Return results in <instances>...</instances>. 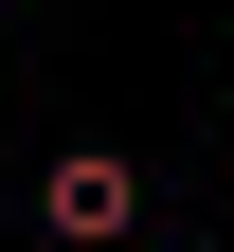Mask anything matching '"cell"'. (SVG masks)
Returning a JSON list of instances; mask_svg holds the SVG:
<instances>
[{
	"instance_id": "6da1fadb",
	"label": "cell",
	"mask_w": 234,
	"mask_h": 252,
	"mask_svg": "<svg viewBox=\"0 0 234 252\" xmlns=\"http://www.w3.org/2000/svg\"><path fill=\"white\" fill-rule=\"evenodd\" d=\"M36 234L126 252V234H144V162H126V144H54V162H36Z\"/></svg>"
}]
</instances>
